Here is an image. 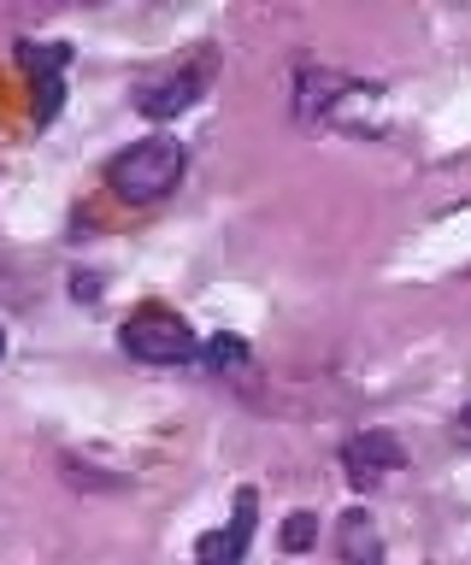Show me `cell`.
I'll list each match as a JSON object with an SVG mask.
<instances>
[{
    "label": "cell",
    "mask_w": 471,
    "mask_h": 565,
    "mask_svg": "<svg viewBox=\"0 0 471 565\" xmlns=\"http://www.w3.org/2000/svg\"><path fill=\"white\" fill-rule=\"evenodd\" d=\"M453 436H460V441H465V448H471V401L460 406V418H453Z\"/></svg>",
    "instance_id": "9"
},
{
    "label": "cell",
    "mask_w": 471,
    "mask_h": 565,
    "mask_svg": "<svg viewBox=\"0 0 471 565\" xmlns=\"http://www.w3.org/2000/svg\"><path fill=\"white\" fill-rule=\"evenodd\" d=\"M312 536H319V524H312V512H295L289 519V530H283V542L301 554V547H312Z\"/></svg>",
    "instance_id": "8"
},
{
    "label": "cell",
    "mask_w": 471,
    "mask_h": 565,
    "mask_svg": "<svg viewBox=\"0 0 471 565\" xmlns=\"http://www.w3.org/2000/svg\"><path fill=\"white\" fill-rule=\"evenodd\" d=\"M407 466V448L389 436V430H365V436H347V448H342V471H347V483L354 489H377L389 471Z\"/></svg>",
    "instance_id": "4"
},
{
    "label": "cell",
    "mask_w": 471,
    "mask_h": 565,
    "mask_svg": "<svg viewBox=\"0 0 471 565\" xmlns=\"http://www.w3.org/2000/svg\"><path fill=\"white\" fill-rule=\"evenodd\" d=\"M213 71H218V53H213V47H201V53H195V65L178 60L171 71H160V77H148L142 88H136V106H142L148 118H178V113H189V106L206 95Z\"/></svg>",
    "instance_id": "3"
},
{
    "label": "cell",
    "mask_w": 471,
    "mask_h": 565,
    "mask_svg": "<svg viewBox=\"0 0 471 565\" xmlns=\"http://www.w3.org/2000/svg\"><path fill=\"white\" fill-rule=\"evenodd\" d=\"M183 171H189L183 141L178 136H148V141H130L125 153H113L107 189L125 206H153V201H165V194L183 183Z\"/></svg>",
    "instance_id": "1"
},
{
    "label": "cell",
    "mask_w": 471,
    "mask_h": 565,
    "mask_svg": "<svg viewBox=\"0 0 471 565\" xmlns=\"http://www.w3.org/2000/svg\"><path fill=\"white\" fill-rule=\"evenodd\" d=\"M336 554H342V565H383L377 524L365 512H342L336 519Z\"/></svg>",
    "instance_id": "6"
},
{
    "label": "cell",
    "mask_w": 471,
    "mask_h": 565,
    "mask_svg": "<svg viewBox=\"0 0 471 565\" xmlns=\"http://www.w3.org/2000/svg\"><path fill=\"white\" fill-rule=\"evenodd\" d=\"M254 512H259V494L242 489L236 507H231V524L206 530V536L195 542V559L201 565H242V559H248V542H254Z\"/></svg>",
    "instance_id": "5"
},
{
    "label": "cell",
    "mask_w": 471,
    "mask_h": 565,
    "mask_svg": "<svg viewBox=\"0 0 471 565\" xmlns=\"http://www.w3.org/2000/svg\"><path fill=\"white\" fill-rule=\"evenodd\" d=\"M118 342H125V353L142 365H183L189 353H195V330H189V318H178L171 307L153 300V307H136L125 318Z\"/></svg>",
    "instance_id": "2"
},
{
    "label": "cell",
    "mask_w": 471,
    "mask_h": 565,
    "mask_svg": "<svg viewBox=\"0 0 471 565\" xmlns=\"http://www.w3.org/2000/svg\"><path fill=\"white\" fill-rule=\"evenodd\" d=\"M0 353H7V330H0Z\"/></svg>",
    "instance_id": "10"
},
{
    "label": "cell",
    "mask_w": 471,
    "mask_h": 565,
    "mask_svg": "<svg viewBox=\"0 0 471 565\" xmlns=\"http://www.w3.org/2000/svg\"><path fill=\"white\" fill-rule=\"evenodd\" d=\"M206 365H213V371L242 365V342H231V335H213V348H206Z\"/></svg>",
    "instance_id": "7"
}]
</instances>
